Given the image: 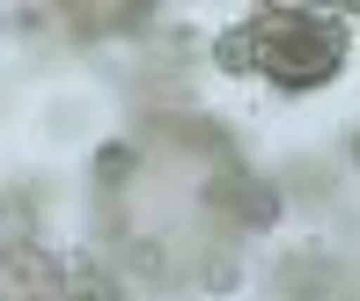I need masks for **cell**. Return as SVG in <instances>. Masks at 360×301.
<instances>
[{
  "label": "cell",
  "mask_w": 360,
  "mask_h": 301,
  "mask_svg": "<svg viewBox=\"0 0 360 301\" xmlns=\"http://www.w3.org/2000/svg\"><path fill=\"white\" fill-rule=\"evenodd\" d=\"M243 37H250V74L280 89H323L346 66V23L323 8H257Z\"/></svg>",
  "instance_id": "6da1fadb"
},
{
  "label": "cell",
  "mask_w": 360,
  "mask_h": 301,
  "mask_svg": "<svg viewBox=\"0 0 360 301\" xmlns=\"http://www.w3.org/2000/svg\"><path fill=\"white\" fill-rule=\"evenodd\" d=\"M206 213H214L221 228H272L280 221V198H272V184H257L228 155V162H214V177H206Z\"/></svg>",
  "instance_id": "7a4b0ae2"
},
{
  "label": "cell",
  "mask_w": 360,
  "mask_h": 301,
  "mask_svg": "<svg viewBox=\"0 0 360 301\" xmlns=\"http://www.w3.org/2000/svg\"><path fill=\"white\" fill-rule=\"evenodd\" d=\"M59 294H67V264L37 236L30 243H0V301H59Z\"/></svg>",
  "instance_id": "3957f363"
},
{
  "label": "cell",
  "mask_w": 360,
  "mask_h": 301,
  "mask_svg": "<svg viewBox=\"0 0 360 301\" xmlns=\"http://www.w3.org/2000/svg\"><path fill=\"white\" fill-rule=\"evenodd\" d=\"M59 301H125V287H118V272H110V264L74 257V264H67V294H59Z\"/></svg>",
  "instance_id": "277c9868"
},
{
  "label": "cell",
  "mask_w": 360,
  "mask_h": 301,
  "mask_svg": "<svg viewBox=\"0 0 360 301\" xmlns=\"http://www.w3.org/2000/svg\"><path fill=\"white\" fill-rule=\"evenodd\" d=\"M67 23L81 37H110V30H147L155 8H67Z\"/></svg>",
  "instance_id": "5b68a950"
},
{
  "label": "cell",
  "mask_w": 360,
  "mask_h": 301,
  "mask_svg": "<svg viewBox=\"0 0 360 301\" xmlns=\"http://www.w3.org/2000/svg\"><path fill=\"white\" fill-rule=\"evenodd\" d=\"M133 169H140V147H133V140H110L103 155H96V184H103V191H118Z\"/></svg>",
  "instance_id": "8992f818"
},
{
  "label": "cell",
  "mask_w": 360,
  "mask_h": 301,
  "mask_svg": "<svg viewBox=\"0 0 360 301\" xmlns=\"http://www.w3.org/2000/svg\"><path fill=\"white\" fill-rule=\"evenodd\" d=\"M214 66H221V74H250V37H243V23L214 37Z\"/></svg>",
  "instance_id": "52a82bcc"
},
{
  "label": "cell",
  "mask_w": 360,
  "mask_h": 301,
  "mask_svg": "<svg viewBox=\"0 0 360 301\" xmlns=\"http://www.w3.org/2000/svg\"><path fill=\"white\" fill-rule=\"evenodd\" d=\"M236 279H243V264H236V257H214V264H206V272H199V287L228 294V287H236Z\"/></svg>",
  "instance_id": "ba28073f"
}]
</instances>
